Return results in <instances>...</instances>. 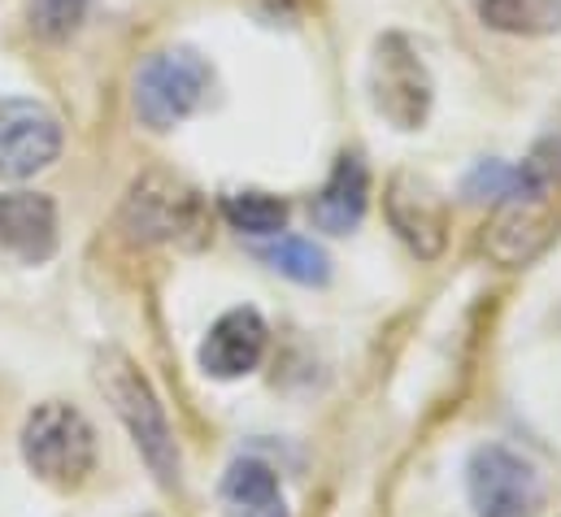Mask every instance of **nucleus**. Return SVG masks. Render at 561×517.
<instances>
[{
	"mask_svg": "<svg viewBox=\"0 0 561 517\" xmlns=\"http://www.w3.org/2000/svg\"><path fill=\"white\" fill-rule=\"evenodd\" d=\"M262 261H271V269H279L283 278L300 283V287H322L331 278V257L300 235H279L275 244L262 249Z\"/></svg>",
	"mask_w": 561,
	"mask_h": 517,
	"instance_id": "nucleus-15",
	"label": "nucleus"
},
{
	"mask_svg": "<svg viewBox=\"0 0 561 517\" xmlns=\"http://www.w3.org/2000/svg\"><path fill=\"white\" fill-rule=\"evenodd\" d=\"M0 249L26 265L57 253V205L44 192H4L0 196Z\"/></svg>",
	"mask_w": 561,
	"mask_h": 517,
	"instance_id": "nucleus-11",
	"label": "nucleus"
},
{
	"mask_svg": "<svg viewBox=\"0 0 561 517\" xmlns=\"http://www.w3.org/2000/svg\"><path fill=\"white\" fill-rule=\"evenodd\" d=\"M514 179H518V165H505V161H483L479 170H470L461 196L474 200V205H501L510 192H514Z\"/></svg>",
	"mask_w": 561,
	"mask_h": 517,
	"instance_id": "nucleus-18",
	"label": "nucleus"
},
{
	"mask_svg": "<svg viewBox=\"0 0 561 517\" xmlns=\"http://www.w3.org/2000/svg\"><path fill=\"white\" fill-rule=\"evenodd\" d=\"M466 496L474 517H536L545 505V479L518 448L483 444L466 461Z\"/></svg>",
	"mask_w": 561,
	"mask_h": 517,
	"instance_id": "nucleus-6",
	"label": "nucleus"
},
{
	"mask_svg": "<svg viewBox=\"0 0 561 517\" xmlns=\"http://www.w3.org/2000/svg\"><path fill=\"white\" fill-rule=\"evenodd\" d=\"M92 0H31V26L44 35V39H66L83 13H88Z\"/></svg>",
	"mask_w": 561,
	"mask_h": 517,
	"instance_id": "nucleus-17",
	"label": "nucleus"
},
{
	"mask_svg": "<svg viewBox=\"0 0 561 517\" xmlns=\"http://www.w3.org/2000/svg\"><path fill=\"white\" fill-rule=\"evenodd\" d=\"M61 152V123L39 101L4 96L0 101V179L18 183L53 165Z\"/></svg>",
	"mask_w": 561,
	"mask_h": 517,
	"instance_id": "nucleus-8",
	"label": "nucleus"
},
{
	"mask_svg": "<svg viewBox=\"0 0 561 517\" xmlns=\"http://www.w3.org/2000/svg\"><path fill=\"white\" fill-rule=\"evenodd\" d=\"M222 218L244 235H279L287 227V200L257 192V187L231 192V196H222Z\"/></svg>",
	"mask_w": 561,
	"mask_h": 517,
	"instance_id": "nucleus-16",
	"label": "nucleus"
},
{
	"mask_svg": "<svg viewBox=\"0 0 561 517\" xmlns=\"http://www.w3.org/2000/svg\"><path fill=\"white\" fill-rule=\"evenodd\" d=\"M431 74L422 66L419 48L405 35H383L370 57V101L375 114L397 130H419L431 114Z\"/></svg>",
	"mask_w": 561,
	"mask_h": 517,
	"instance_id": "nucleus-7",
	"label": "nucleus"
},
{
	"mask_svg": "<svg viewBox=\"0 0 561 517\" xmlns=\"http://www.w3.org/2000/svg\"><path fill=\"white\" fill-rule=\"evenodd\" d=\"M96 383L105 391V400L114 404V413L123 417V426L131 430L140 457L148 461V470L170 487L179 483V448H174V435H170V422H165V409L157 400V391L148 388L136 361L118 348H105L96 357Z\"/></svg>",
	"mask_w": 561,
	"mask_h": 517,
	"instance_id": "nucleus-2",
	"label": "nucleus"
},
{
	"mask_svg": "<svg viewBox=\"0 0 561 517\" xmlns=\"http://www.w3.org/2000/svg\"><path fill=\"white\" fill-rule=\"evenodd\" d=\"M205 200L192 183L165 170H148L131 183L127 205H123V227L131 240L144 244H201L205 240Z\"/></svg>",
	"mask_w": 561,
	"mask_h": 517,
	"instance_id": "nucleus-4",
	"label": "nucleus"
},
{
	"mask_svg": "<svg viewBox=\"0 0 561 517\" xmlns=\"http://www.w3.org/2000/svg\"><path fill=\"white\" fill-rule=\"evenodd\" d=\"M388 222L392 231L419 253V257H439L448 240V205L435 183L419 174H397L388 187Z\"/></svg>",
	"mask_w": 561,
	"mask_h": 517,
	"instance_id": "nucleus-9",
	"label": "nucleus"
},
{
	"mask_svg": "<svg viewBox=\"0 0 561 517\" xmlns=\"http://www.w3.org/2000/svg\"><path fill=\"white\" fill-rule=\"evenodd\" d=\"M222 509L227 517H291L275 470L257 457L231 461V470L222 479Z\"/></svg>",
	"mask_w": 561,
	"mask_h": 517,
	"instance_id": "nucleus-13",
	"label": "nucleus"
},
{
	"mask_svg": "<svg viewBox=\"0 0 561 517\" xmlns=\"http://www.w3.org/2000/svg\"><path fill=\"white\" fill-rule=\"evenodd\" d=\"M266 340H271V331L257 309H249V305L231 309L209 326V335L201 344V370L209 379H244L266 357Z\"/></svg>",
	"mask_w": 561,
	"mask_h": 517,
	"instance_id": "nucleus-10",
	"label": "nucleus"
},
{
	"mask_svg": "<svg viewBox=\"0 0 561 517\" xmlns=\"http://www.w3.org/2000/svg\"><path fill=\"white\" fill-rule=\"evenodd\" d=\"M209 83H214V70L201 53L192 48L157 53L136 74V114L152 130L179 127L201 110V101L209 96Z\"/></svg>",
	"mask_w": 561,
	"mask_h": 517,
	"instance_id": "nucleus-5",
	"label": "nucleus"
},
{
	"mask_svg": "<svg viewBox=\"0 0 561 517\" xmlns=\"http://www.w3.org/2000/svg\"><path fill=\"white\" fill-rule=\"evenodd\" d=\"M479 18L505 35H553L561 31V0H479Z\"/></svg>",
	"mask_w": 561,
	"mask_h": 517,
	"instance_id": "nucleus-14",
	"label": "nucleus"
},
{
	"mask_svg": "<svg viewBox=\"0 0 561 517\" xmlns=\"http://www.w3.org/2000/svg\"><path fill=\"white\" fill-rule=\"evenodd\" d=\"M22 461L48 487L70 492L96 470V430L75 404L44 400L22 426Z\"/></svg>",
	"mask_w": 561,
	"mask_h": 517,
	"instance_id": "nucleus-3",
	"label": "nucleus"
},
{
	"mask_svg": "<svg viewBox=\"0 0 561 517\" xmlns=\"http://www.w3.org/2000/svg\"><path fill=\"white\" fill-rule=\"evenodd\" d=\"M366 205H370V174H366V161L344 152L331 170V179L322 183V192L313 196V222L318 231L327 235H348L362 227L366 218Z\"/></svg>",
	"mask_w": 561,
	"mask_h": 517,
	"instance_id": "nucleus-12",
	"label": "nucleus"
},
{
	"mask_svg": "<svg viewBox=\"0 0 561 517\" xmlns=\"http://www.w3.org/2000/svg\"><path fill=\"white\" fill-rule=\"evenodd\" d=\"M561 200V110L536 148L523 157L514 192L496 205V222L488 231V253L501 265H527L540 257L558 231Z\"/></svg>",
	"mask_w": 561,
	"mask_h": 517,
	"instance_id": "nucleus-1",
	"label": "nucleus"
}]
</instances>
